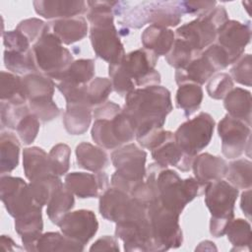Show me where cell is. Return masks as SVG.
Wrapping results in <instances>:
<instances>
[{"label":"cell","mask_w":252,"mask_h":252,"mask_svg":"<svg viewBox=\"0 0 252 252\" xmlns=\"http://www.w3.org/2000/svg\"><path fill=\"white\" fill-rule=\"evenodd\" d=\"M121 63V62H120ZM114 64L108 65V75L109 80L112 85V89L120 95L126 96L131 92L136 89L135 84L129 79V77L124 72L121 64Z\"/></svg>","instance_id":"f6af8a7d"},{"label":"cell","mask_w":252,"mask_h":252,"mask_svg":"<svg viewBox=\"0 0 252 252\" xmlns=\"http://www.w3.org/2000/svg\"><path fill=\"white\" fill-rule=\"evenodd\" d=\"M172 110L170 92L160 86L135 89L125 96L122 113L135 131V137L153 128H161Z\"/></svg>","instance_id":"6da1fadb"},{"label":"cell","mask_w":252,"mask_h":252,"mask_svg":"<svg viewBox=\"0 0 252 252\" xmlns=\"http://www.w3.org/2000/svg\"><path fill=\"white\" fill-rule=\"evenodd\" d=\"M200 54L201 53H197L196 51H194L183 39L175 36V40L170 51L164 57L168 65L177 70L184 68Z\"/></svg>","instance_id":"60d3db41"},{"label":"cell","mask_w":252,"mask_h":252,"mask_svg":"<svg viewBox=\"0 0 252 252\" xmlns=\"http://www.w3.org/2000/svg\"><path fill=\"white\" fill-rule=\"evenodd\" d=\"M251 39V23L245 24L235 20H227L217 31L216 41L224 48L235 63L244 53Z\"/></svg>","instance_id":"5bb4252c"},{"label":"cell","mask_w":252,"mask_h":252,"mask_svg":"<svg viewBox=\"0 0 252 252\" xmlns=\"http://www.w3.org/2000/svg\"><path fill=\"white\" fill-rule=\"evenodd\" d=\"M30 107L25 104H14L5 101L0 102V118H1V131L4 128L16 130L18 123L21 119L30 113Z\"/></svg>","instance_id":"b9f144b4"},{"label":"cell","mask_w":252,"mask_h":252,"mask_svg":"<svg viewBox=\"0 0 252 252\" xmlns=\"http://www.w3.org/2000/svg\"><path fill=\"white\" fill-rule=\"evenodd\" d=\"M228 20L223 6H216L175 31V36L183 39L197 53L216 41L218 29Z\"/></svg>","instance_id":"8992f818"},{"label":"cell","mask_w":252,"mask_h":252,"mask_svg":"<svg viewBox=\"0 0 252 252\" xmlns=\"http://www.w3.org/2000/svg\"><path fill=\"white\" fill-rule=\"evenodd\" d=\"M92 118L93 108L91 106L84 104L66 105L63 124L70 135H83L88 131Z\"/></svg>","instance_id":"f1b7e54d"},{"label":"cell","mask_w":252,"mask_h":252,"mask_svg":"<svg viewBox=\"0 0 252 252\" xmlns=\"http://www.w3.org/2000/svg\"><path fill=\"white\" fill-rule=\"evenodd\" d=\"M112 92V85L109 79L96 77L87 84V94L91 106L96 107L105 101Z\"/></svg>","instance_id":"7bdbcfd3"},{"label":"cell","mask_w":252,"mask_h":252,"mask_svg":"<svg viewBox=\"0 0 252 252\" xmlns=\"http://www.w3.org/2000/svg\"><path fill=\"white\" fill-rule=\"evenodd\" d=\"M147 153L136 144H126L111 153V161L115 167L110 183L112 187L130 194L132 189L146 176Z\"/></svg>","instance_id":"5b68a950"},{"label":"cell","mask_w":252,"mask_h":252,"mask_svg":"<svg viewBox=\"0 0 252 252\" xmlns=\"http://www.w3.org/2000/svg\"><path fill=\"white\" fill-rule=\"evenodd\" d=\"M4 65L14 74L27 75L29 73L38 72L35 66L32 50L27 52H19L13 50H4Z\"/></svg>","instance_id":"74e56055"},{"label":"cell","mask_w":252,"mask_h":252,"mask_svg":"<svg viewBox=\"0 0 252 252\" xmlns=\"http://www.w3.org/2000/svg\"><path fill=\"white\" fill-rule=\"evenodd\" d=\"M21 145L17 136L10 131H2L0 136V174L13 171L19 164Z\"/></svg>","instance_id":"f546056e"},{"label":"cell","mask_w":252,"mask_h":252,"mask_svg":"<svg viewBox=\"0 0 252 252\" xmlns=\"http://www.w3.org/2000/svg\"><path fill=\"white\" fill-rule=\"evenodd\" d=\"M252 59L251 54H243L230 68V77L236 83L250 87L252 80Z\"/></svg>","instance_id":"681fc988"},{"label":"cell","mask_w":252,"mask_h":252,"mask_svg":"<svg viewBox=\"0 0 252 252\" xmlns=\"http://www.w3.org/2000/svg\"><path fill=\"white\" fill-rule=\"evenodd\" d=\"M23 169L30 181L53 174L48 155L41 148L35 146L23 150Z\"/></svg>","instance_id":"484cf974"},{"label":"cell","mask_w":252,"mask_h":252,"mask_svg":"<svg viewBox=\"0 0 252 252\" xmlns=\"http://www.w3.org/2000/svg\"><path fill=\"white\" fill-rule=\"evenodd\" d=\"M151 152L155 161L163 167L174 166L183 172L189 171L192 167L194 158L181 152L175 144L171 131L167 137Z\"/></svg>","instance_id":"ffe728a7"},{"label":"cell","mask_w":252,"mask_h":252,"mask_svg":"<svg viewBox=\"0 0 252 252\" xmlns=\"http://www.w3.org/2000/svg\"><path fill=\"white\" fill-rule=\"evenodd\" d=\"M98 210L101 217L115 223L137 221L148 218V206L115 187H108L100 196Z\"/></svg>","instance_id":"ba28073f"},{"label":"cell","mask_w":252,"mask_h":252,"mask_svg":"<svg viewBox=\"0 0 252 252\" xmlns=\"http://www.w3.org/2000/svg\"><path fill=\"white\" fill-rule=\"evenodd\" d=\"M118 1H87V19L91 25L90 39L96 57L114 65L126 53L114 25V9Z\"/></svg>","instance_id":"7a4b0ae2"},{"label":"cell","mask_w":252,"mask_h":252,"mask_svg":"<svg viewBox=\"0 0 252 252\" xmlns=\"http://www.w3.org/2000/svg\"><path fill=\"white\" fill-rule=\"evenodd\" d=\"M146 24L159 27H176L180 24L183 11L181 1H142Z\"/></svg>","instance_id":"e0dca14e"},{"label":"cell","mask_w":252,"mask_h":252,"mask_svg":"<svg viewBox=\"0 0 252 252\" xmlns=\"http://www.w3.org/2000/svg\"><path fill=\"white\" fill-rule=\"evenodd\" d=\"M16 30L23 33L32 44H33L43 34L49 32L48 25L37 18H31L21 21Z\"/></svg>","instance_id":"c3c4849f"},{"label":"cell","mask_w":252,"mask_h":252,"mask_svg":"<svg viewBox=\"0 0 252 252\" xmlns=\"http://www.w3.org/2000/svg\"><path fill=\"white\" fill-rule=\"evenodd\" d=\"M32 6L37 15L52 21L81 16L88 11L84 0H35Z\"/></svg>","instance_id":"ac0fdd59"},{"label":"cell","mask_w":252,"mask_h":252,"mask_svg":"<svg viewBox=\"0 0 252 252\" xmlns=\"http://www.w3.org/2000/svg\"><path fill=\"white\" fill-rule=\"evenodd\" d=\"M179 214L165 209L158 201L148 206V219L158 252L182 245L183 234L179 225Z\"/></svg>","instance_id":"9c48e42d"},{"label":"cell","mask_w":252,"mask_h":252,"mask_svg":"<svg viewBox=\"0 0 252 252\" xmlns=\"http://www.w3.org/2000/svg\"><path fill=\"white\" fill-rule=\"evenodd\" d=\"M122 110V107L113 102V101H105L104 103L94 107L93 115L94 119L97 118H113L115 117L118 113H120Z\"/></svg>","instance_id":"db71d44e"},{"label":"cell","mask_w":252,"mask_h":252,"mask_svg":"<svg viewBox=\"0 0 252 252\" xmlns=\"http://www.w3.org/2000/svg\"><path fill=\"white\" fill-rule=\"evenodd\" d=\"M145 181L154 190L156 201L179 215L186 205L199 196L204 189L195 178L181 179L176 171L157 162L151 163L146 168Z\"/></svg>","instance_id":"3957f363"},{"label":"cell","mask_w":252,"mask_h":252,"mask_svg":"<svg viewBox=\"0 0 252 252\" xmlns=\"http://www.w3.org/2000/svg\"><path fill=\"white\" fill-rule=\"evenodd\" d=\"M71 149L66 144H57L50 150L48 159L50 168L53 174L62 176L69 170L70 167Z\"/></svg>","instance_id":"ee69618b"},{"label":"cell","mask_w":252,"mask_h":252,"mask_svg":"<svg viewBox=\"0 0 252 252\" xmlns=\"http://www.w3.org/2000/svg\"><path fill=\"white\" fill-rule=\"evenodd\" d=\"M218 133L221 139V153L226 158H237L250 148V126L228 114L219 122Z\"/></svg>","instance_id":"4fadbf2b"},{"label":"cell","mask_w":252,"mask_h":252,"mask_svg":"<svg viewBox=\"0 0 252 252\" xmlns=\"http://www.w3.org/2000/svg\"><path fill=\"white\" fill-rule=\"evenodd\" d=\"M75 205L74 195L63 185L51 197L46 205V214L52 223L58 225L63 217L68 214Z\"/></svg>","instance_id":"836d02e7"},{"label":"cell","mask_w":252,"mask_h":252,"mask_svg":"<svg viewBox=\"0 0 252 252\" xmlns=\"http://www.w3.org/2000/svg\"><path fill=\"white\" fill-rule=\"evenodd\" d=\"M113 118L94 119L91 135L94 142L100 148L113 150L121 147L115 135Z\"/></svg>","instance_id":"8d00e7d4"},{"label":"cell","mask_w":252,"mask_h":252,"mask_svg":"<svg viewBox=\"0 0 252 252\" xmlns=\"http://www.w3.org/2000/svg\"><path fill=\"white\" fill-rule=\"evenodd\" d=\"M0 98L1 101L14 103V104H25L28 102L22 78L18 75L10 72L1 71L0 73Z\"/></svg>","instance_id":"d6a6232c"},{"label":"cell","mask_w":252,"mask_h":252,"mask_svg":"<svg viewBox=\"0 0 252 252\" xmlns=\"http://www.w3.org/2000/svg\"><path fill=\"white\" fill-rule=\"evenodd\" d=\"M204 192L205 204L211 213L210 233L215 237H221L234 218V205L238 197V189L220 179L208 184Z\"/></svg>","instance_id":"277c9868"},{"label":"cell","mask_w":252,"mask_h":252,"mask_svg":"<svg viewBox=\"0 0 252 252\" xmlns=\"http://www.w3.org/2000/svg\"><path fill=\"white\" fill-rule=\"evenodd\" d=\"M47 25L49 32L66 45L82 40L89 30L87 20L83 16L53 20Z\"/></svg>","instance_id":"7402d4cb"},{"label":"cell","mask_w":252,"mask_h":252,"mask_svg":"<svg viewBox=\"0 0 252 252\" xmlns=\"http://www.w3.org/2000/svg\"><path fill=\"white\" fill-rule=\"evenodd\" d=\"M58 226L64 235L85 245L97 232L98 221L93 211L82 209L66 214Z\"/></svg>","instance_id":"9a60e30c"},{"label":"cell","mask_w":252,"mask_h":252,"mask_svg":"<svg viewBox=\"0 0 252 252\" xmlns=\"http://www.w3.org/2000/svg\"><path fill=\"white\" fill-rule=\"evenodd\" d=\"M2 35H3V44L5 49L7 50L27 52L32 49V44L18 30L4 32Z\"/></svg>","instance_id":"816d5d0a"},{"label":"cell","mask_w":252,"mask_h":252,"mask_svg":"<svg viewBox=\"0 0 252 252\" xmlns=\"http://www.w3.org/2000/svg\"><path fill=\"white\" fill-rule=\"evenodd\" d=\"M108 185L109 178L104 171L71 172L65 176L64 180V186L81 199L99 197L108 188Z\"/></svg>","instance_id":"2e32d148"},{"label":"cell","mask_w":252,"mask_h":252,"mask_svg":"<svg viewBox=\"0 0 252 252\" xmlns=\"http://www.w3.org/2000/svg\"><path fill=\"white\" fill-rule=\"evenodd\" d=\"M191 168L195 179L205 189L208 184L225 177L227 162L220 157L204 153L195 157Z\"/></svg>","instance_id":"d6986e66"},{"label":"cell","mask_w":252,"mask_h":252,"mask_svg":"<svg viewBox=\"0 0 252 252\" xmlns=\"http://www.w3.org/2000/svg\"><path fill=\"white\" fill-rule=\"evenodd\" d=\"M203 95V89L200 85L192 83L179 85L175 95L176 106L183 110L186 117H189L200 108Z\"/></svg>","instance_id":"1f68e13d"},{"label":"cell","mask_w":252,"mask_h":252,"mask_svg":"<svg viewBox=\"0 0 252 252\" xmlns=\"http://www.w3.org/2000/svg\"><path fill=\"white\" fill-rule=\"evenodd\" d=\"M76 158L79 167L92 172L103 171L109 163L108 156L102 148L87 142L76 147Z\"/></svg>","instance_id":"83f0119b"},{"label":"cell","mask_w":252,"mask_h":252,"mask_svg":"<svg viewBox=\"0 0 252 252\" xmlns=\"http://www.w3.org/2000/svg\"><path fill=\"white\" fill-rule=\"evenodd\" d=\"M158 60L154 52L139 48L126 54L120 64L135 86L143 88L159 85L160 74L156 70Z\"/></svg>","instance_id":"7c38bea8"},{"label":"cell","mask_w":252,"mask_h":252,"mask_svg":"<svg viewBox=\"0 0 252 252\" xmlns=\"http://www.w3.org/2000/svg\"><path fill=\"white\" fill-rule=\"evenodd\" d=\"M15 230L21 236L26 251H36V244L43 230L41 209L32 211L15 219Z\"/></svg>","instance_id":"44dd1931"},{"label":"cell","mask_w":252,"mask_h":252,"mask_svg":"<svg viewBox=\"0 0 252 252\" xmlns=\"http://www.w3.org/2000/svg\"><path fill=\"white\" fill-rule=\"evenodd\" d=\"M0 198L8 214L14 219L36 209H42L34 201L29 183L21 177L1 175Z\"/></svg>","instance_id":"8fae6325"},{"label":"cell","mask_w":252,"mask_h":252,"mask_svg":"<svg viewBox=\"0 0 252 252\" xmlns=\"http://www.w3.org/2000/svg\"><path fill=\"white\" fill-rule=\"evenodd\" d=\"M175 40V33L168 28L150 25L144 30L141 41L144 48L154 52L157 56H165Z\"/></svg>","instance_id":"cb8c5ba5"},{"label":"cell","mask_w":252,"mask_h":252,"mask_svg":"<svg viewBox=\"0 0 252 252\" xmlns=\"http://www.w3.org/2000/svg\"><path fill=\"white\" fill-rule=\"evenodd\" d=\"M28 105L31 112L42 123L52 121L60 114V108L53 101V99L30 101L28 102Z\"/></svg>","instance_id":"f907efd6"},{"label":"cell","mask_w":252,"mask_h":252,"mask_svg":"<svg viewBox=\"0 0 252 252\" xmlns=\"http://www.w3.org/2000/svg\"><path fill=\"white\" fill-rule=\"evenodd\" d=\"M233 89V81L227 73L215 74L207 84V93L214 99H223Z\"/></svg>","instance_id":"bcb514c9"},{"label":"cell","mask_w":252,"mask_h":252,"mask_svg":"<svg viewBox=\"0 0 252 252\" xmlns=\"http://www.w3.org/2000/svg\"><path fill=\"white\" fill-rule=\"evenodd\" d=\"M240 208L243 214L247 217V219L250 220L251 219V188L246 189L241 194Z\"/></svg>","instance_id":"9f6ffc18"},{"label":"cell","mask_w":252,"mask_h":252,"mask_svg":"<svg viewBox=\"0 0 252 252\" xmlns=\"http://www.w3.org/2000/svg\"><path fill=\"white\" fill-rule=\"evenodd\" d=\"M119 245L114 236L104 235L98 238L90 248V251H119Z\"/></svg>","instance_id":"11a10c76"},{"label":"cell","mask_w":252,"mask_h":252,"mask_svg":"<svg viewBox=\"0 0 252 252\" xmlns=\"http://www.w3.org/2000/svg\"><path fill=\"white\" fill-rule=\"evenodd\" d=\"M84 246L62 232H46L39 237L36 251H83Z\"/></svg>","instance_id":"e575fe53"},{"label":"cell","mask_w":252,"mask_h":252,"mask_svg":"<svg viewBox=\"0 0 252 252\" xmlns=\"http://www.w3.org/2000/svg\"><path fill=\"white\" fill-rule=\"evenodd\" d=\"M216 73V69L202 52L198 57L194 58L184 68L177 69L174 74V79L178 86L186 83H192L202 86L207 81H209Z\"/></svg>","instance_id":"603a6c76"},{"label":"cell","mask_w":252,"mask_h":252,"mask_svg":"<svg viewBox=\"0 0 252 252\" xmlns=\"http://www.w3.org/2000/svg\"><path fill=\"white\" fill-rule=\"evenodd\" d=\"M216 6V1H181L183 14L197 15V17L208 12Z\"/></svg>","instance_id":"f5cc1de1"},{"label":"cell","mask_w":252,"mask_h":252,"mask_svg":"<svg viewBox=\"0 0 252 252\" xmlns=\"http://www.w3.org/2000/svg\"><path fill=\"white\" fill-rule=\"evenodd\" d=\"M214 129L215 120L211 114L200 112L176 129L173 133L175 144L183 154L195 158L210 144Z\"/></svg>","instance_id":"30bf717a"},{"label":"cell","mask_w":252,"mask_h":252,"mask_svg":"<svg viewBox=\"0 0 252 252\" xmlns=\"http://www.w3.org/2000/svg\"><path fill=\"white\" fill-rule=\"evenodd\" d=\"M24 92L28 102L43 99H53L55 82L46 75L33 72L29 73L22 78Z\"/></svg>","instance_id":"d4e9b609"},{"label":"cell","mask_w":252,"mask_h":252,"mask_svg":"<svg viewBox=\"0 0 252 252\" xmlns=\"http://www.w3.org/2000/svg\"><path fill=\"white\" fill-rule=\"evenodd\" d=\"M227 114L251 126V93L242 88H233L223 98Z\"/></svg>","instance_id":"4316f807"},{"label":"cell","mask_w":252,"mask_h":252,"mask_svg":"<svg viewBox=\"0 0 252 252\" xmlns=\"http://www.w3.org/2000/svg\"><path fill=\"white\" fill-rule=\"evenodd\" d=\"M0 244L3 251H21L23 250L22 247L18 246L17 243L7 235H1L0 237Z\"/></svg>","instance_id":"6f0895ef"},{"label":"cell","mask_w":252,"mask_h":252,"mask_svg":"<svg viewBox=\"0 0 252 252\" xmlns=\"http://www.w3.org/2000/svg\"><path fill=\"white\" fill-rule=\"evenodd\" d=\"M95 73L94 59H79L73 61L63 72L58 82L73 86H83L90 83Z\"/></svg>","instance_id":"4dcf8cb0"},{"label":"cell","mask_w":252,"mask_h":252,"mask_svg":"<svg viewBox=\"0 0 252 252\" xmlns=\"http://www.w3.org/2000/svg\"><path fill=\"white\" fill-rule=\"evenodd\" d=\"M252 163L246 158H238L227 164V182L237 189H249L252 184Z\"/></svg>","instance_id":"f35d334b"},{"label":"cell","mask_w":252,"mask_h":252,"mask_svg":"<svg viewBox=\"0 0 252 252\" xmlns=\"http://www.w3.org/2000/svg\"><path fill=\"white\" fill-rule=\"evenodd\" d=\"M36 69L52 80L58 81L74 61L69 49L50 32L43 34L32 46Z\"/></svg>","instance_id":"52a82bcc"},{"label":"cell","mask_w":252,"mask_h":252,"mask_svg":"<svg viewBox=\"0 0 252 252\" xmlns=\"http://www.w3.org/2000/svg\"><path fill=\"white\" fill-rule=\"evenodd\" d=\"M63 185L64 183L61 181L60 176L55 174H49L29 183L34 201L42 208L48 204L53 194Z\"/></svg>","instance_id":"d590c367"},{"label":"cell","mask_w":252,"mask_h":252,"mask_svg":"<svg viewBox=\"0 0 252 252\" xmlns=\"http://www.w3.org/2000/svg\"><path fill=\"white\" fill-rule=\"evenodd\" d=\"M225 234L228 241L232 244L231 251L250 249L251 245V225L243 219L232 220L228 224Z\"/></svg>","instance_id":"ab89813d"},{"label":"cell","mask_w":252,"mask_h":252,"mask_svg":"<svg viewBox=\"0 0 252 252\" xmlns=\"http://www.w3.org/2000/svg\"><path fill=\"white\" fill-rule=\"evenodd\" d=\"M39 120L32 112L25 115L16 127L17 134L24 145H31L39 131Z\"/></svg>","instance_id":"7dc6e473"}]
</instances>
